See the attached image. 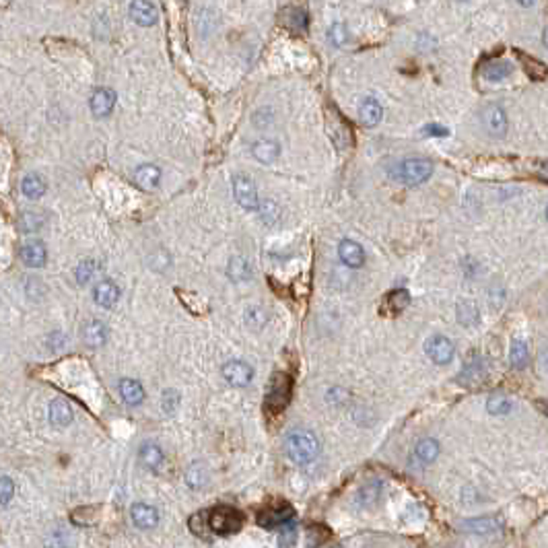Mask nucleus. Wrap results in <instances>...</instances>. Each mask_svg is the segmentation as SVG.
I'll return each instance as SVG.
<instances>
[{
    "label": "nucleus",
    "instance_id": "f257e3e1",
    "mask_svg": "<svg viewBox=\"0 0 548 548\" xmlns=\"http://www.w3.org/2000/svg\"><path fill=\"white\" fill-rule=\"evenodd\" d=\"M287 453L295 464H309L320 453V441L311 431L295 429L287 435Z\"/></svg>",
    "mask_w": 548,
    "mask_h": 548
},
{
    "label": "nucleus",
    "instance_id": "f03ea898",
    "mask_svg": "<svg viewBox=\"0 0 548 548\" xmlns=\"http://www.w3.org/2000/svg\"><path fill=\"white\" fill-rule=\"evenodd\" d=\"M433 173V163L429 159H404L392 169V178L404 186H418L427 182Z\"/></svg>",
    "mask_w": 548,
    "mask_h": 548
},
{
    "label": "nucleus",
    "instance_id": "7ed1b4c3",
    "mask_svg": "<svg viewBox=\"0 0 548 548\" xmlns=\"http://www.w3.org/2000/svg\"><path fill=\"white\" fill-rule=\"evenodd\" d=\"M206 519H208V528L212 534H219V536H229V534H235L237 530H242L244 526V517L237 509L229 507V505H221V507H214L212 511L206 513Z\"/></svg>",
    "mask_w": 548,
    "mask_h": 548
},
{
    "label": "nucleus",
    "instance_id": "20e7f679",
    "mask_svg": "<svg viewBox=\"0 0 548 548\" xmlns=\"http://www.w3.org/2000/svg\"><path fill=\"white\" fill-rule=\"evenodd\" d=\"M291 392H293V379L287 373H274L266 394V410L270 414L283 412L291 400Z\"/></svg>",
    "mask_w": 548,
    "mask_h": 548
},
{
    "label": "nucleus",
    "instance_id": "39448f33",
    "mask_svg": "<svg viewBox=\"0 0 548 548\" xmlns=\"http://www.w3.org/2000/svg\"><path fill=\"white\" fill-rule=\"evenodd\" d=\"M483 126H485V130H487L493 139L505 136V132H507V116H505V109L495 105V103L487 105V107L483 109Z\"/></svg>",
    "mask_w": 548,
    "mask_h": 548
},
{
    "label": "nucleus",
    "instance_id": "423d86ee",
    "mask_svg": "<svg viewBox=\"0 0 548 548\" xmlns=\"http://www.w3.org/2000/svg\"><path fill=\"white\" fill-rule=\"evenodd\" d=\"M295 511L291 505L287 503H281V505H274V507H268L266 511H260L258 515V524L264 526V528H276V526H283V524H289L293 519Z\"/></svg>",
    "mask_w": 548,
    "mask_h": 548
},
{
    "label": "nucleus",
    "instance_id": "0eeeda50",
    "mask_svg": "<svg viewBox=\"0 0 548 548\" xmlns=\"http://www.w3.org/2000/svg\"><path fill=\"white\" fill-rule=\"evenodd\" d=\"M453 345H451V340L449 338H446V336H431L429 340H427V345H425V352L429 354V359L433 361V363H437V365H448V363H451V359H453Z\"/></svg>",
    "mask_w": 548,
    "mask_h": 548
},
{
    "label": "nucleus",
    "instance_id": "6e6552de",
    "mask_svg": "<svg viewBox=\"0 0 548 548\" xmlns=\"http://www.w3.org/2000/svg\"><path fill=\"white\" fill-rule=\"evenodd\" d=\"M233 196L244 208H256L258 206V190L253 180L248 175H235L233 178Z\"/></svg>",
    "mask_w": 548,
    "mask_h": 548
},
{
    "label": "nucleus",
    "instance_id": "1a4fd4ad",
    "mask_svg": "<svg viewBox=\"0 0 548 548\" xmlns=\"http://www.w3.org/2000/svg\"><path fill=\"white\" fill-rule=\"evenodd\" d=\"M223 377L227 384H231L235 388H244L253 379V369L244 361H229L223 367Z\"/></svg>",
    "mask_w": 548,
    "mask_h": 548
},
{
    "label": "nucleus",
    "instance_id": "9d476101",
    "mask_svg": "<svg viewBox=\"0 0 548 548\" xmlns=\"http://www.w3.org/2000/svg\"><path fill=\"white\" fill-rule=\"evenodd\" d=\"M128 10H130L132 21L136 25H141V27H150L159 19V13H157L155 4L150 0H132Z\"/></svg>",
    "mask_w": 548,
    "mask_h": 548
},
{
    "label": "nucleus",
    "instance_id": "9b49d317",
    "mask_svg": "<svg viewBox=\"0 0 548 548\" xmlns=\"http://www.w3.org/2000/svg\"><path fill=\"white\" fill-rule=\"evenodd\" d=\"M130 515H132L134 526L141 528V530H150V528H155L157 522H159V513H157V509L150 507V505H147V503H136V505H132Z\"/></svg>",
    "mask_w": 548,
    "mask_h": 548
},
{
    "label": "nucleus",
    "instance_id": "f8f14e48",
    "mask_svg": "<svg viewBox=\"0 0 548 548\" xmlns=\"http://www.w3.org/2000/svg\"><path fill=\"white\" fill-rule=\"evenodd\" d=\"M338 256L349 268H361L365 264V249L352 240H343L338 246Z\"/></svg>",
    "mask_w": 548,
    "mask_h": 548
},
{
    "label": "nucleus",
    "instance_id": "ddd939ff",
    "mask_svg": "<svg viewBox=\"0 0 548 548\" xmlns=\"http://www.w3.org/2000/svg\"><path fill=\"white\" fill-rule=\"evenodd\" d=\"M21 260L25 262V266L29 268H42L48 260V253H46V248L42 242H29L25 244L21 251H19Z\"/></svg>",
    "mask_w": 548,
    "mask_h": 548
},
{
    "label": "nucleus",
    "instance_id": "4468645a",
    "mask_svg": "<svg viewBox=\"0 0 548 548\" xmlns=\"http://www.w3.org/2000/svg\"><path fill=\"white\" fill-rule=\"evenodd\" d=\"M251 155L260 161V163H274L281 155V147L276 141L272 139H260L251 145Z\"/></svg>",
    "mask_w": 548,
    "mask_h": 548
},
{
    "label": "nucleus",
    "instance_id": "2eb2a0df",
    "mask_svg": "<svg viewBox=\"0 0 548 548\" xmlns=\"http://www.w3.org/2000/svg\"><path fill=\"white\" fill-rule=\"evenodd\" d=\"M93 299H95L97 305L109 309V307H113V305L118 303V299H120V289H118V285L111 283V281H101V283L95 285V289H93Z\"/></svg>",
    "mask_w": 548,
    "mask_h": 548
},
{
    "label": "nucleus",
    "instance_id": "dca6fc26",
    "mask_svg": "<svg viewBox=\"0 0 548 548\" xmlns=\"http://www.w3.org/2000/svg\"><path fill=\"white\" fill-rule=\"evenodd\" d=\"M116 105V93L111 89H97L93 95H91V111L93 116L97 118H105L111 113Z\"/></svg>",
    "mask_w": 548,
    "mask_h": 548
},
{
    "label": "nucleus",
    "instance_id": "f3484780",
    "mask_svg": "<svg viewBox=\"0 0 548 548\" xmlns=\"http://www.w3.org/2000/svg\"><path fill=\"white\" fill-rule=\"evenodd\" d=\"M382 116H384V109H382L379 101L373 100V97H367L359 107V120L363 126H369V128L377 126L382 122Z\"/></svg>",
    "mask_w": 548,
    "mask_h": 548
},
{
    "label": "nucleus",
    "instance_id": "a211bd4d",
    "mask_svg": "<svg viewBox=\"0 0 548 548\" xmlns=\"http://www.w3.org/2000/svg\"><path fill=\"white\" fill-rule=\"evenodd\" d=\"M134 182L139 184V188L143 190H155L161 182V169L157 165H141L134 173Z\"/></svg>",
    "mask_w": 548,
    "mask_h": 548
},
{
    "label": "nucleus",
    "instance_id": "6ab92c4d",
    "mask_svg": "<svg viewBox=\"0 0 548 548\" xmlns=\"http://www.w3.org/2000/svg\"><path fill=\"white\" fill-rule=\"evenodd\" d=\"M83 340H85V345L97 349L101 345H105V340H107V328L101 324L100 320H89L83 326Z\"/></svg>",
    "mask_w": 548,
    "mask_h": 548
},
{
    "label": "nucleus",
    "instance_id": "aec40b11",
    "mask_svg": "<svg viewBox=\"0 0 548 548\" xmlns=\"http://www.w3.org/2000/svg\"><path fill=\"white\" fill-rule=\"evenodd\" d=\"M120 394H122L124 402L130 406H136L145 400V390H143L141 382H136V379H122L120 382Z\"/></svg>",
    "mask_w": 548,
    "mask_h": 548
},
{
    "label": "nucleus",
    "instance_id": "412c9836",
    "mask_svg": "<svg viewBox=\"0 0 548 548\" xmlns=\"http://www.w3.org/2000/svg\"><path fill=\"white\" fill-rule=\"evenodd\" d=\"M50 421L56 427H66L72 421V408L66 400H54L50 404Z\"/></svg>",
    "mask_w": 548,
    "mask_h": 548
},
{
    "label": "nucleus",
    "instance_id": "4be33fe9",
    "mask_svg": "<svg viewBox=\"0 0 548 548\" xmlns=\"http://www.w3.org/2000/svg\"><path fill=\"white\" fill-rule=\"evenodd\" d=\"M46 188H48V186H46V180H44L42 175H38V173L27 175V178L23 180V184H21L23 194L29 200L42 198V196L46 194Z\"/></svg>",
    "mask_w": 548,
    "mask_h": 548
},
{
    "label": "nucleus",
    "instance_id": "5701e85b",
    "mask_svg": "<svg viewBox=\"0 0 548 548\" xmlns=\"http://www.w3.org/2000/svg\"><path fill=\"white\" fill-rule=\"evenodd\" d=\"M139 462L147 468V470H157L163 464V451L155 444H145L141 451H139Z\"/></svg>",
    "mask_w": 548,
    "mask_h": 548
},
{
    "label": "nucleus",
    "instance_id": "b1692460",
    "mask_svg": "<svg viewBox=\"0 0 548 548\" xmlns=\"http://www.w3.org/2000/svg\"><path fill=\"white\" fill-rule=\"evenodd\" d=\"M511 64L507 62V60H493V62H489L487 66H485V70H483V77L487 79V81H493V83H499V81H503V79H507L509 75H511Z\"/></svg>",
    "mask_w": 548,
    "mask_h": 548
},
{
    "label": "nucleus",
    "instance_id": "393cba45",
    "mask_svg": "<svg viewBox=\"0 0 548 548\" xmlns=\"http://www.w3.org/2000/svg\"><path fill=\"white\" fill-rule=\"evenodd\" d=\"M439 455V444L435 439H421L416 444V457L425 464H431L435 462Z\"/></svg>",
    "mask_w": 548,
    "mask_h": 548
},
{
    "label": "nucleus",
    "instance_id": "a878e982",
    "mask_svg": "<svg viewBox=\"0 0 548 548\" xmlns=\"http://www.w3.org/2000/svg\"><path fill=\"white\" fill-rule=\"evenodd\" d=\"M349 42V29L345 23H334L328 29V44L332 48H343Z\"/></svg>",
    "mask_w": 548,
    "mask_h": 548
},
{
    "label": "nucleus",
    "instance_id": "bb28decb",
    "mask_svg": "<svg viewBox=\"0 0 548 548\" xmlns=\"http://www.w3.org/2000/svg\"><path fill=\"white\" fill-rule=\"evenodd\" d=\"M229 276L233 281H246L251 276V268H249L248 260L246 258H233L231 264H229Z\"/></svg>",
    "mask_w": 548,
    "mask_h": 548
},
{
    "label": "nucleus",
    "instance_id": "cd10ccee",
    "mask_svg": "<svg viewBox=\"0 0 548 548\" xmlns=\"http://www.w3.org/2000/svg\"><path fill=\"white\" fill-rule=\"evenodd\" d=\"M528 359H530V352H528L526 343L515 340L513 347H511V365H513L515 369H522V367H526Z\"/></svg>",
    "mask_w": 548,
    "mask_h": 548
},
{
    "label": "nucleus",
    "instance_id": "c85d7f7f",
    "mask_svg": "<svg viewBox=\"0 0 548 548\" xmlns=\"http://www.w3.org/2000/svg\"><path fill=\"white\" fill-rule=\"evenodd\" d=\"M466 528H470V530H474L476 534L483 536V534H493L495 530H499V524L495 519L487 517V519H474V522H468Z\"/></svg>",
    "mask_w": 548,
    "mask_h": 548
},
{
    "label": "nucleus",
    "instance_id": "c756f323",
    "mask_svg": "<svg viewBox=\"0 0 548 548\" xmlns=\"http://www.w3.org/2000/svg\"><path fill=\"white\" fill-rule=\"evenodd\" d=\"M408 301H410V297H408V291L398 289V291H392V293L388 295L386 305H388V307H392L394 311H402V309L408 305Z\"/></svg>",
    "mask_w": 548,
    "mask_h": 548
},
{
    "label": "nucleus",
    "instance_id": "7c9ffc66",
    "mask_svg": "<svg viewBox=\"0 0 548 548\" xmlns=\"http://www.w3.org/2000/svg\"><path fill=\"white\" fill-rule=\"evenodd\" d=\"M97 266H95V262L93 260H85L79 268H77V281L81 283V285H87L93 276H95V270Z\"/></svg>",
    "mask_w": 548,
    "mask_h": 548
},
{
    "label": "nucleus",
    "instance_id": "2f4dec72",
    "mask_svg": "<svg viewBox=\"0 0 548 548\" xmlns=\"http://www.w3.org/2000/svg\"><path fill=\"white\" fill-rule=\"evenodd\" d=\"M489 412L491 414H505V412H509L511 410V402L507 398H503V396H493V398L489 400Z\"/></svg>",
    "mask_w": 548,
    "mask_h": 548
},
{
    "label": "nucleus",
    "instance_id": "473e14b6",
    "mask_svg": "<svg viewBox=\"0 0 548 548\" xmlns=\"http://www.w3.org/2000/svg\"><path fill=\"white\" fill-rule=\"evenodd\" d=\"M256 208H260V214H262V219L266 221V223H274L276 219H279V208H276V204L274 202H262V204H258Z\"/></svg>",
    "mask_w": 548,
    "mask_h": 548
},
{
    "label": "nucleus",
    "instance_id": "72a5a7b5",
    "mask_svg": "<svg viewBox=\"0 0 548 548\" xmlns=\"http://www.w3.org/2000/svg\"><path fill=\"white\" fill-rule=\"evenodd\" d=\"M13 495H15V485H13V480L6 478V476H0V505L8 503V501L13 499Z\"/></svg>",
    "mask_w": 548,
    "mask_h": 548
},
{
    "label": "nucleus",
    "instance_id": "f704fd0d",
    "mask_svg": "<svg viewBox=\"0 0 548 548\" xmlns=\"http://www.w3.org/2000/svg\"><path fill=\"white\" fill-rule=\"evenodd\" d=\"M186 483H188L190 487H194V489L202 487V483H204V474H202V470H200L198 466H192V468L186 472Z\"/></svg>",
    "mask_w": 548,
    "mask_h": 548
},
{
    "label": "nucleus",
    "instance_id": "c9c22d12",
    "mask_svg": "<svg viewBox=\"0 0 548 548\" xmlns=\"http://www.w3.org/2000/svg\"><path fill=\"white\" fill-rule=\"evenodd\" d=\"M425 132H427V134H435V136H446V134H448V130L441 128V126H427Z\"/></svg>",
    "mask_w": 548,
    "mask_h": 548
},
{
    "label": "nucleus",
    "instance_id": "e433bc0d",
    "mask_svg": "<svg viewBox=\"0 0 548 548\" xmlns=\"http://www.w3.org/2000/svg\"><path fill=\"white\" fill-rule=\"evenodd\" d=\"M517 4H522V6H526V8H528V6H534V4H536V0H517Z\"/></svg>",
    "mask_w": 548,
    "mask_h": 548
},
{
    "label": "nucleus",
    "instance_id": "4c0bfd02",
    "mask_svg": "<svg viewBox=\"0 0 548 548\" xmlns=\"http://www.w3.org/2000/svg\"><path fill=\"white\" fill-rule=\"evenodd\" d=\"M460 2H464V0H460Z\"/></svg>",
    "mask_w": 548,
    "mask_h": 548
}]
</instances>
